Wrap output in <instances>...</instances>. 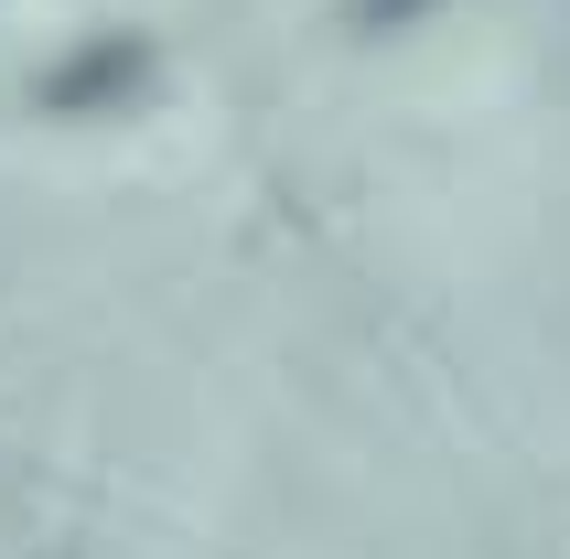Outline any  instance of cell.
I'll return each mask as SVG.
<instances>
[{
	"label": "cell",
	"mask_w": 570,
	"mask_h": 559,
	"mask_svg": "<svg viewBox=\"0 0 570 559\" xmlns=\"http://www.w3.org/2000/svg\"><path fill=\"white\" fill-rule=\"evenodd\" d=\"M151 32H87V43H65L43 76H32V108L43 119H119L151 97Z\"/></svg>",
	"instance_id": "6da1fadb"
},
{
	"label": "cell",
	"mask_w": 570,
	"mask_h": 559,
	"mask_svg": "<svg viewBox=\"0 0 570 559\" xmlns=\"http://www.w3.org/2000/svg\"><path fill=\"white\" fill-rule=\"evenodd\" d=\"M420 11H431V0H345L355 32H399V22H420Z\"/></svg>",
	"instance_id": "7a4b0ae2"
}]
</instances>
